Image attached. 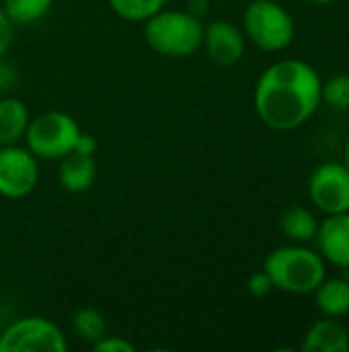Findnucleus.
Returning a JSON list of instances; mask_svg holds the SVG:
<instances>
[{
  "instance_id": "f03ea898",
  "label": "nucleus",
  "mask_w": 349,
  "mask_h": 352,
  "mask_svg": "<svg viewBox=\"0 0 349 352\" xmlns=\"http://www.w3.org/2000/svg\"><path fill=\"white\" fill-rule=\"evenodd\" d=\"M263 270L274 289L290 295H313L327 278V262L306 243H290L269 252Z\"/></svg>"
},
{
  "instance_id": "412c9836",
  "label": "nucleus",
  "mask_w": 349,
  "mask_h": 352,
  "mask_svg": "<svg viewBox=\"0 0 349 352\" xmlns=\"http://www.w3.org/2000/svg\"><path fill=\"white\" fill-rule=\"evenodd\" d=\"M247 289L253 297H265L274 291V285H272V278L267 276L265 270L261 272H253L247 280Z\"/></svg>"
},
{
  "instance_id": "f8f14e48",
  "label": "nucleus",
  "mask_w": 349,
  "mask_h": 352,
  "mask_svg": "<svg viewBox=\"0 0 349 352\" xmlns=\"http://www.w3.org/2000/svg\"><path fill=\"white\" fill-rule=\"evenodd\" d=\"M304 352H348L349 332L344 324L333 318L315 322L300 344Z\"/></svg>"
},
{
  "instance_id": "39448f33",
  "label": "nucleus",
  "mask_w": 349,
  "mask_h": 352,
  "mask_svg": "<svg viewBox=\"0 0 349 352\" xmlns=\"http://www.w3.org/2000/svg\"><path fill=\"white\" fill-rule=\"evenodd\" d=\"M82 130L66 111H43L29 120L25 142L27 148L45 161H60L76 148Z\"/></svg>"
},
{
  "instance_id": "ddd939ff",
  "label": "nucleus",
  "mask_w": 349,
  "mask_h": 352,
  "mask_svg": "<svg viewBox=\"0 0 349 352\" xmlns=\"http://www.w3.org/2000/svg\"><path fill=\"white\" fill-rule=\"evenodd\" d=\"M319 219L315 212L306 206L294 204L286 208L280 217V231L286 239L292 243H311L317 237L319 231Z\"/></svg>"
},
{
  "instance_id": "4be33fe9",
  "label": "nucleus",
  "mask_w": 349,
  "mask_h": 352,
  "mask_svg": "<svg viewBox=\"0 0 349 352\" xmlns=\"http://www.w3.org/2000/svg\"><path fill=\"white\" fill-rule=\"evenodd\" d=\"M12 35H14V25L6 16L4 8H0V58L8 52V47L12 43Z\"/></svg>"
},
{
  "instance_id": "7ed1b4c3",
  "label": "nucleus",
  "mask_w": 349,
  "mask_h": 352,
  "mask_svg": "<svg viewBox=\"0 0 349 352\" xmlns=\"http://www.w3.org/2000/svg\"><path fill=\"white\" fill-rule=\"evenodd\" d=\"M144 39L160 56H193L204 41V23L189 10H158L144 21Z\"/></svg>"
},
{
  "instance_id": "f3484780",
  "label": "nucleus",
  "mask_w": 349,
  "mask_h": 352,
  "mask_svg": "<svg viewBox=\"0 0 349 352\" xmlns=\"http://www.w3.org/2000/svg\"><path fill=\"white\" fill-rule=\"evenodd\" d=\"M72 330L80 340L95 344L99 338L105 336L107 324H105V318L101 311H97L93 307H82L72 316Z\"/></svg>"
},
{
  "instance_id": "423d86ee",
  "label": "nucleus",
  "mask_w": 349,
  "mask_h": 352,
  "mask_svg": "<svg viewBox=\"0 0 349 352\" xmlns=\"http://www.w3.org/2000/svg\"><path fill=\"white\" fill-rule=\"evenodd\" d=\"M64 332L47 318L31 316L12 322L0 332V352H66Z\"/></svg>"
},
{
  "instance_id": "9b49d317",
  "label": "nucleus",
  "mask_w": 349,
  "mask_h": 352,
  "mask_svg": "<svg viewBox=\"0 0 349 352\" xmlns=\"http://www.w3.org/2000/svg\"><path fill=\"white\" fill-rule=\"evenodd\" d=\"M97 179V161L93 155L72 151L60 159L58 182L68 194H82L93 188Z\"/></svg>"
},
{
  "instance_id": "9d476101",
  "label": "nucleus",
  "mask_w": 349,
  "mask_h": 352,
  "mask_svg": "<svg viewBox=\"0 0 349 352\" xmlns=\"http://www.w3.org/2000/svg\"><path fill=\"white\" fill-rule=\"evenodd\" d=\"M315 241L327 264L349 270V212L325 217L319 223Z\"/></svg>"
},
{
  "instance_id": "20e7f679",
  "label": "nucleus",
  "mask_w": 349,
  "mask_h": 352,
  "mask_svg": "<svg viewBox=\"0 0 349 352\" xmlns=\"http://www.w3.org/2000/svg\"><path fill=\"white\" fill-rule=\"evenodd\" d=\"M245 37L263 52L276 54L290 47L296 25L292 14L276 0H253L243 12Z\"/></svg>"
},
{
  "instance_id": "aec40b11",
  "label": "nucleus",
  "mask_w": 349,
  "mask_h": 352,
  "mask_svg": "<svg viewBox=\"0 0 349 352\" xmlns=\"http://www.w3.org/2000/svg\"><path fill=\"white\" fill-rule=\"evenodd\" d=\"M93 349L97 352H134L136 351V346L130 342V340H125V338H121V336H103V338H99L95 344H93Z\"/></svg>"
},
{
  "instance_id": "b1692460",
  "label": "nucleus",
  "mask_w": 349,
  "mask_h": 352,
  "mask_svg": "<svg viewBox=\"0 0 349 352\" xmlns=\"http://www.w3.org/2000/svg\"><path fill=\"white\" fill-rule=\"evenodd\" d=\"M191 8H189V12H193L195 16H200L202 19V14L208 10V0H191V4H189Z\"/></svg>"
},
{
  "instance_id": "393cba45",
  "label": "nucleus",
  "mask_w": 349,
  "mask_h": 352,
  "mask_svg": "<svg viewBox=\"0 0 349 352\" xmlns=\"http://www.w3.org/2000/svg\"><path fill=\"white\" fill-rule=\"evenodd\" d=\"M344 165H346V169L349 171V138L348 142H346V148H344V161H341Z\"/></svg>"
},
{
  "instance_id": "bb28decb",
  "label": "nucleus",
  "mask_w": 349,
  "mask_h": 352,
  "mask_svg": "<svg viewBox=\"0 0 349 352\" xmlns=\"http://www.w3.org/2000/svg\"><path fill=\"white\" fill-rule=\"evenodd\" d=\"M2 328H4V326H2V318H0V332H2Z\"/></svg>"
},
{
  "instance_id": "5701e85b",
  "label": "nucleus",
  "mask_w": 349,
  "mask_h": 352,
  "mask_svg": "<svg viewBox=\"0 0 349 352\" xmlns=\"http://www.w3.org/2000/svg\"><path fill=\"white\" fill-rule=\"evenodd\" d=\"M97 140H95V136H91V134H86V132H82L80 134V138H78V142H76V148L74 151H78V153H84V155H95L97 153Z\"/></svg>"
},
{
  "instance_id": "f257e3e1",
  "label": "nucleus",
  "mask_w": 349,
  "mask_h": 352,
  "mask_svg": "<svg viewBox=\"0 0 349 352\" xmlns=\"http://www.w3.org/2000/svg\"><path fill=\"white\" fill-rule=\"evenodd\" d=\"M323 80L304 60L286 58L267 66L253 93L259 120L278 132L304 126L319 109Z\"/></svg>"
},
{
  "instance_id": "a878e982",
  "label": "nucleus",
  "mask_w": 349,
  "mask_h": 352,
  "mask_svg": "<svg viewBox=\"0 0 349 352\" xmlns=\"http://www.w3.org/2000/svg\"><path fill=\"white\" fill-rule=\"evenodd\" d=\"M309 2H313V4H331L335 0H309Z\"/></svg>"
},
{
  "instance_id": "6e6552de",
  "label": "nucleus",
  "mask_w": 349,
  "mask_h": 352,
  "mask_svg": "<svg viewBox=\"0 0 349 352\" xmlns=\"http://www.w3.org/2000/svg\"><path fill=\"white\" fill-rule=\"evenodd\" d=\"M39 182L37 157L19 144L0 146V196L21 200L29 196Z\"/></svg>"
},
{
  "instance_id": "4468645a",
  "label": "nucleus",
  "mask_w": 349,
  "mask_h": 352,
  "mask_svg": "<svg viewBox=\"0 0 349 352\" xmlns=\"http://www.w3.org/2000/svg\"><path fill=\"white\" fill-rule=\"evenodd\" d=\"M29 109L16 97H2L0 99V146L19 144L25 138L29 126Z\"/></svg>"
},
{
  "instance_id": "dca6fc26",
  "label": "nucleus",
  "mask_w": 349,
  "mask_h": 352,
  "mask_svg": "<svg viewBox=\"0 0 349 352\" xmlns=\"http://www.w3.org/2000/svg\"><path fill=\"white\" fill-rule=\"evenodd\" d=\"M53 0H4V12L12 25H31L51 10Z\"/></svg>"
},
{
  "instance_id": "a211bd4d",
  "label": "nucleus",
  "mask_w": 349,
  "mask_h": 352,
  "mask_svg": "<svg viewBox=\"0 0 349 352\" xmlns=\"http://www.w3.org/2000/svg\"><path fill=\"white\" fill-rule=\"evenodd\" d=\"M111 10L130 23H144L165 8L167 0H107Z\"/></svg>"
},
{
  "instance_id": "1a4fd4ad",
  "label": "nucleus",
  "mask_w": 349,
  "mask_h": 352,
  "mask_svg": "<svg viewBox=\"0 0 349 352\" xmlns=\"http://www.w3.org/2000/svg\"><path fill=\"white\" fill-rule=\"evenodd\" d=\"M245 33L230 21L216 19L204 25V41L208 56L220 66H232L245 56Z\"/></svg>"
},
{
  "instance_id": "0eeeda50",
  "label": "nucleus",
  "mask_w": 349,
  "mask_h": 352,
  "mask_svg": "<svg viewBox=\"0 0 349 352\" xmlns=\"http://www.w3.org/2000/svg\"><path fill=\"white\" fill-rule=\"evenodd\" d=\"M309 198L325 217L349 212V171L341 161L321 163L309 179Z\"/></svg>"
},
{
  "instance_id": "6ab92c4d",
  "label": "nucleus",
  "mask_w": 349,
  "mask_h": 352,
  "mask_svg": "<svg viewBox=\"0 0 349 352\" xmlns=\"http://www.w3.org/2000/svg\"><path fill=\"white\" fill-rule=\"evenodd\" d=\"M321 101L337 111H349V72L331 76L321 87Z\"/></svg>"
},
{
  "instance_id": "2eb2a0df",
  "label": "nucleus",
  "mask_w": 349,
  "mask_h": 352,
  "mask_svg": "<svg viewBox=\"0 0 349 352\" xmlns=\"http://www.w3.org/2000/svg\"><path fill=\"white\" fill-rule=\"evenodd\" d=\"M315 295V305L325 318L339 320L349 314V280L348 278H325Z\"/></svg>"
}]
</instances>
